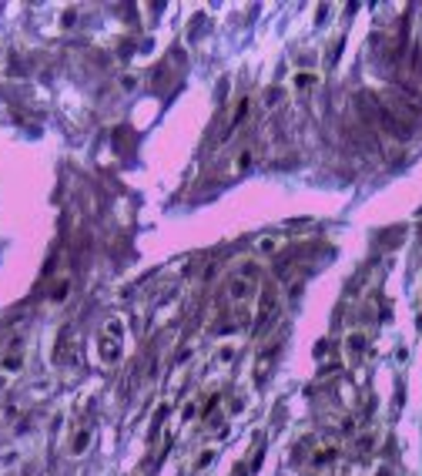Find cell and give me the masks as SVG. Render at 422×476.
I'll list each match as a JSON object with an SVG mask.
<instances>
[{
	"instance_id": "1",
	"label": "cell",
	"mask_w": 422,
	"mask_h": 476,
	"mask_svg": "<svg viewBox=\"0 0 422 476\" xmlns=\"http://www.w3.org/2000/svg\"><path fill=\"white\" fill-rule=\"evenodd\" d=\"M375 121H379V127L389 138L406 141V138H412V131L419 125V108H416V101H409L406 95H392L382 104L375 101Z\"/></svg>"
},
{
	"instance_id": "2",
	"label": "cell",
	"mask_w": 422,
	"mask_h": 476,
	"mask_svg": "<svg viewBox=\"0 0 422 476\" xmlns=\"http://www.w3.org/2000/svg\"><path fill=\"white\" fill-rule=\"evenodd\" d=\"M118 336H121V322H111L108 325V336H101V355L108 359V362H114L118 359Z\"/></svg>"
},
{
	"instance_id": "3",
	"label": "cell",
	"mask_w": 422,
	"mask_h": 476,
	"mask_svg": "<svg viewBox=\"0 0 422 476\" xmlns=\"http://www.w3.org/2000/svg\"><path fill=\"white\" fill-rule=\"evenodd\" d=\"M362 349H365V336H362V332H356V336L349 339V352H352V359H359Z\"/></svg>"
}]
</instances>
